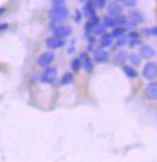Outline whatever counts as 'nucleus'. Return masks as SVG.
Instances as JSON below:
<instances>
[{
	"instance_id": "nucleus-14",
	"label": "nucleus",
	"mask_w": 157,
	"mask_h": 162,
	"mask_svg": "<svg viewBox=\"0 0 157 162\" xmlns=\"http://www.w3.org/2000/svg\"><path fill=\"white\" fill-rule=\"evenodd\" d=\"M113 43V37L110 34H103L102 37H101V46L102 47H110Z\"/></svg>"
},
{
	"instance_id": "nucleus-29",
	"label": "nucleus",
	"mask_w": 157,
	"mask_h": 162,
	"mask_svg": "<svg viewBox=\"0 0 157 162\" xmlns=\"http://www.w3.org/2000/svg\"><path fill=\"white\" fill-rule=\"evenodd\" d=\"M65 0H52V5L53 6H64Z\"/></svg>"
},
{
	"instance_id": "nucleus-19",
	"label": "nucleus",
	"mask_w": 157,
	"mask_h": 162,
	"mask_svg": "<svg viewBox=\"0 0 157 162\" xmlns=\"http://www.w3.org/2000/svg\"><path fill=\"white\" fill-rule=\"evenodd\" d=\"M126 60H127V53L126 52L121 51V52L117 53V55H115V62L117 64H124Z\"/></svg>"
},
{
	"instance_id": "nucleus-8",
	"label": "nucleus",
	"mask_w": 157,
	"mask_h": 162,
	"mask_svg": "<svg viewBox=\"0 0 157 162\" xmlns=\"http://www.w3.org/2000/svg\"><path fill=\"white\" fill-rule=\"evenodd\" d=\"M109 53L104 49V47H100L96 52H95L94 55V60L98 64H103V62L108 61L109 60Z\"/></svg>"
},
{
	"instance_id": "nucleus-17",
	"label": "nucleus",
	"mask_w": 157,
	"mask_h": 162,
	"mask_svg": "<svg viewBox=\"0 0 157 162\" xmlns=\"http://www.w3.org/2000/svg\"><path fill=\"white\" fill-rule=\"evenodd\" d=\"M126 29L124 28V27H118V28H115L114 30L112 31V37L113 39H118V37H120V36H124V34H125Z\"/></svg>"
},
{
	"instance_id": "nucleus-28",
	"label": "nucleus",
	"mask_w": 157,
	"mask_h": 162,
	"mask_svg": "<svg viewBox=\"0 0 157 162\" xmlns=\"http://www.w3.org/2000/svg\"><path fill=\"white\" fill-rule=\"evenodd\" d=\"M88 59H89V56H88V54L85 53V52H82V53L79 54V60H80L82 64H83L84 61H87Z\"/></svg>"
},
{
	"instance_id": "nucleus-2",
	"label": "nucleus",
	"mask_w": 157,
	"mask_h": 162,
	"mask_svg": "<svg viewBox=\"0 0 157 162\" xmlns=\"http://www.w3.org/2000/svg\"><path fill=\"white\" fill-rule=\"evenodd\" d=\"M127 27H131V28H134L136 25H138V24L143 23L144 21H145V18H144V15L139 12V11H137V10H131V11H128V13H127Z\"/></svg>"
},
{
	"instance_id": "nucleus-23",
	"label": "nucleus",
	"mask_w": 157,
	"mask_h": 162,
	"mask_svg": "<svg viewBox=\"0 0 157 162\" xmlns=\"http://www.w3.org/2000/svg\"><path fill=\"white\" fill-rule=\"evenodd\" d=\"M106 29H107V28H106V27H104V25H100V24H98V25H96V27H95V34H96V35H103V34H106Z\"/></svg>"
},
{
	"instance_id": "nucleus-16",
	"label": "nucleus",
	"mask_w": 157,
	"mask_h": 162,
	"mask_svg": "<svg viewBox=\"0 0 157 162\" xmlns=\"http://www.w3.org/2000/svg\"><path fill=\"white\" fill-rule=\"evenodd\" d=\"M127 60H130L134 66H139L140 65V56H139V54L137 53H131L130 55H127Z\"/></svg>"
},
{
	"instance_id": "nucleus-7",
	"label": "nucleus",
	"mask_w": 157,
	"mask_h": 162,
	"mask_svg": "<svg viewBox=\"0 0 157 162\" xmlns=\"http://www.w3.org/2000/svg\"><path fill=\"white\" fill-rule=\"evenodd\" d=\"M46 46H47L49 49H58V48H63V47L65 46V40L61 39V37L53 36V37H49V39L46 40Z\"/></svg>"
},
{
	"instance_id": "nucleus-32",
	"label": "nucleus",
	"mask_w": 157,
	"mask_h": 162,
	"mask_svg": "<svg viewBox=\"0 0 157 162\" xmlns=\"http://www.w3.org/2000/svg\"><path fill=\"white\" fill-rule=\"evenodd\" d=\"M67 53L69 54L74 53V47H70V48H69V51H67Z\"/></svg>"
},
{
	"instance_id": "nucleus-22",
	"label": "nucleus",
	"mask_w": 157,
	"mask_h": 162,
	"mask_svg": "<svg viewBox=\"0 0 157 162\" xmlns=\"http://www.w3.org/2000/svg\"><path fill=\"white\" fill-rule=\"evenodd\" d=\"M83 67H84V70L87 71L88 73H90V72L94 70V62H93V60L89 58L87 61L83 62Z\"/></svg>"
},
{
	"instance_id": "nucleus-20",
	"label": "nucleus",
	"mask_w": 157,
	"mask_h": 162,
	"mask_svg": "<svg viewBox=\"0 0 157 162\" xmlns=\"http://www.w3.org/2000/svg\"><path fill=\"white\" fill-rule=\"evenodd\" d=\"M71 69L73 70L74 72H77V71H79V70L82 69V62L79 60V58L72 59V61H71Z\"/></svg>"
},
{
	"instance_id": "nucleus-10",
	"label": "nucleus",
	"mask_w": 157,
	"mask_h": 162,
	"mask_svg": "<svg viewBox=\"0 0 157 162\" xmlns=\"http://www.w3.org/2000/svg\"><path fill=\"white\" fill-rule=\"evenodd\" d=\"M145 94L150 100H156L157 97V84L156 82H151L145 88Z\"/></svg>"
},
{
	"instance_id": "nucleus-33",
	"label": "nucleus",
	"mask_w": 157,
	"mask_h": 162,
	"mask_svg": "<svg viewBox=\"0 0 157 162\" xmlns=\"http://www.w3.org/2000/svg\"><path fill=\"white\" fill-rule=\"evenodd\" d=\"M85 1H87V0H80V2H85Z\"/></svg>"
},
{
	"instance_id": "nucleus-12",
	"label": "nucleus",
	"mask_w": 157,
	"mask_h": 162,
	"mask_svg": "<svg viewBox=\"0 0 157 162\" xmlns=\"http://www.w3.org/2000/svg\"><path fill=\"white\" fill-rule=\"evenodd\" d=\"M95 7H96V6H95L94 0H91V1H90V0H87V1H85V5H84V12H85L89 17H90V16H94Z\"/></svg>"
},
{
	"instance_id": "nucleus-3",
	"label": "nucleus",
	"mask_w": 157,
	"mask_h": 162,
	"mask_svg": "<svg viewBox=\"0 0 157 162\" xmlns=\"http://www.w3.org/2000/svg\"><path fill=\"white\" fill-rule=\"evenodd\" d=\"M58 76V70L55 67H49L47 66L46 69L43 70L40 75V82L46 83V84H50L55 81V78Z\"/></svg>"
},
{
	"instance_id": "nucleus-4",
	"label": "nucleus",
	"mask_w": 157,
	"mask_h": 162,
	"mask_svg": "<svg viewBox=\"0 0 157 162\" xmlns=\"http://www.w3.org/2000/svg\"><path fill=\"white\" fill-rule=\"evenodd\" d=\"M55 54L53 52H43V53L37 58V64L41 67H47L52 62L54 61Z\"/></svg>"
},
{
	"instance_id": "nucleus-25",
	"label": "nucleus",
	"mask_w": 157,
	"mask_h": 162,
	"mask_svg": "<svg viewBox=\"0 0 157 162\" xmlns=\"http://www.w3.org/2000/svg\"><path fill=\"white\" fill-rule=\"evenodd\" d=\"M128 45H130V47H136L138 46V45H140V37L128 40Z\"/></svg>"
},
{
	"instance_id": "nucleus-11",
	"label": "nucleus",
	"mask_w": 157,
	"mask_h": 162,
	"mask_svg": "<svg viewBox=\"0 0 157 162\" xmlns=\"http://www.w3.org/2000/svg\"><path fill=\"white\" fill-rule=\"evenodd\" d=\"M140 55L145 59H151L155 55V51L149 46H141L140 47Z\"/></svg>"
},
{
	"instance_id": "nucleus-34",
	"label": "nucleus",
	"mask_w": 157,
	"mask_h": 162,
	"mask_svg": "<svg viewBox=\"0 0 157 162\" xmlns=\"http://www.w3.org/2000/svg\"><path fill=\"white\" fill-rule=\"evenodd\" d=\"M115 1H124V0H115Z\"/></svg>"
},
{
	"instance_id": "nucleus-21",
	"label": "nucleus",
	"mask_w": 157,
	"mask_h": 162,
	"mask_svg": "<svg viewBox=\"0 0 157 162\" xmlns=\"http://www.w3.org/2000/svg\"><path fill=\"white\" fill-rule=\"evenodd\" d=\"M126 43H127V39H126V37H124V36H120V37H118V39H117L115 45L113 46V49H114V51H117L119 47L125 46Z\"/></svg>"
},
{
	"instance_id": "nucleus-6",
	"label": "nucleus",
	"mask_w": 157,
	"mask_h": 162,
	"mask_svg": "<svg viewBox=\"0 0 157 162\" xmlns=\"http://www.w3.org/2000/svg\"><path fill=\"white\" fill-rule=\"evenodd\" d=\"M71 31H72V28L70 25H59V27H53V29H52L53 35L56 37H61V39L69 36Z\"/></svg>"
},
{
	"instance_id": "nucleus-27",
	"label": "nucleus",
	"mask_w": 157,
	"mask_h": 162,
	"mask_svg": "<svg viewBox=\"0 0 157 162\" xmlns=\"http://www.w3.org/2000/svg\"><path fill=\"white\" fill-rule=\"evenodd\" d=\"M125 1V6L127 7H134L137 5V0H124Z\"/></svg>"
},
{
	"instance_id": "nucleus-26",
	"label": "nucleus",
	"mask_w": 157,
	"mask_h": 162,
	"mask_svg": "<svg viewBox=\"0 0 157 162\" xmlns=\"http://www.w3.org/2000/svg\"><path fill=\"white\" fill-rule=\"evenodd\" d=\"M95 1V6L98 8H102L106 6V1L107 0H94Z\"/></svg>"
},
{
	"instance_id": "nucleus-15",
	"label": "nucleus",
	"mask_w": 157,
	"mask_h": 162,
	"mask_svg": "<svg viewBox=\"0 0 157 162\" xmlns=\"http://www.w3.org/2000/svg\"><path fill=\"white\" fill-rule=\"evenodd\" d=\"M103 25H104L106 28H115V27H117V22H115V19H114V17L108 15L103 18Z\"/></svg>"
},
{
	"instance_id": "nucleus-1",
	"label": "nucleus",
	"mask_w": 157,
	"mask_h": 162,
	"mask_svg": "<svg viewBox=\"0 0 157 162\" xmlns=\"http://www.w3.org/2000/svg\"><path fill=\"white\" fill-rule=\"evenodd\" d=\"M70 16L69 10L65 6H53L49 11V19L53 23H63Z\"/></svg>"
},
{
	"instance_id": "nucleus-18",
	"label": "nucleus",
	"mask_w": 157,
	"mask_h": 162,
	"mask_svg": "<svg viewBox=\"0 0 157 162\" xmlns=\"http://www.w3.org/2000/svg\"><path fill=\"white\" fill-rule=\"evenodd\" d=\"M72 82H73V75L71 72H66L63 76V78H61V81H60V83L63 85H67L72 83Z\"/></svg>"
},
{
	"instance_id": "nucleus-5",
	"label": "nucleus",
	"mask_w": 157,
	"mask_h": 162,
	"mask_svg": "<svg viewBox=\"0 0 157 162\" xmlns=\"http://www.w3.org/2000/svg\"><path fill=\"white\" fill-rule=\"evenodd\" d=\"M156 70H157V65L155 61H148L144 65V69H143V76L146 79H152V78L156 76Z\"/></svg>"
},
{
	"instance_id": "nucleus-30",
	"label": "nucleus",
	"mask_w": 157,
	"mask_h": 162,
	"mask_svg": "<svg viewBox=\"0 0 157 162\" xmlns=\"http://www.w3.org/2000/svg\"><path fill=\"white\" fill-rule=\"evenodd\" d=\"M80 19H82V13H80V11H77V12H76V16H74V21H76V23H79Z\"/></svg>"
},
{
	"instance_id": "nucleus-13",
	"label": "nucleus",
	"mask_w": 157,
	"mask_h": 162,
	"mask_svg": "<svg viewBox=\"0 0 157 162\" xmlns=\"http://www.w3.org/2000/svg\"><path fill=\"white\" fill-rule=\"evenodd\" d=\"M122 71H124V73H125L128 78H137L138 77V72H137L132 66L124 65V66H122Z\"/></svg>"
},
{
	"instance_id": "nucleus-31",
	"label": "nucleus",
	"mask_w": 157,
	"mask_h": 162,
	"mask_svg": "<svg viewBox=\"0 0 157 162\" xmlns=\"http://www.w3.org/2000/svg\"><path fill=\"white\" fill-rule=\"evenodd\" d=\"M88 52H95L94 45H89V46H88Z\"/></svg>"
},
{
	"instance_id": "nucleus-9",
	"label": "nucleus",
	"mask_w": 157,
	"mask_h": 162,
	"mask_svg": "<svg viewBox=\"0 0 157 162\" xmlns=\"http://www.w3.org/2000/svg\"><path fill=\"white\" fill-rule=\"evenodd\" d=\"M107 10H108V15L112 16V17H115V16H118V15H121L122 6L119 4L118 1H112V2L108 4Z\"/></svg>"
},
{
	"instance_id": "nucleus-24",
	"label": "nucleus",
	"mask_w": 157,
	"mask_h": 162,
	"mask_svg": "<svg viewBox=\"0 0 157 162\" xmlns=\"http://www.w3.org/2000/svg\"><path fill=\"white\" fill-rule=\"evenodd\" d=\"M144 32L149 36H156L157 34V29L156 27H152V28H148V29H144Z\"/></svg>"
}]
</instances>
